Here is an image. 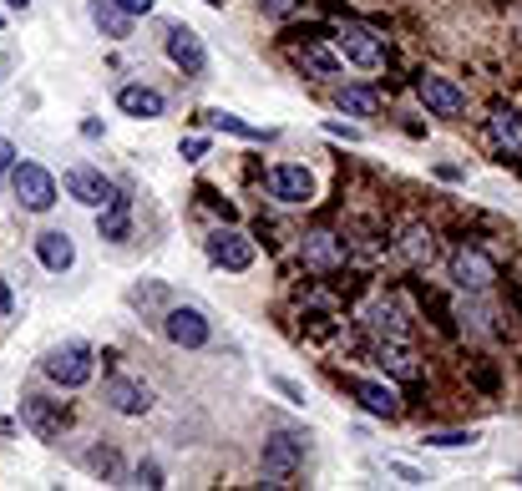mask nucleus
I'll use <instances>...</instances> for the list:
<instances>
[{
	"instance_id": "nucleus-1",
	"label": "nucleus",
	"mask_w": 522,
	"mask_h": 491,
	"mask_svg": "<svg viewBox=\"0 0 522 491\" xmlns=\"http://www.w3.org/2000/svg\"><path fill=\"white\" fill-rule=\"evenodd\" d=\"M92 370H97V355H92V345H82V340L56 345V350L41 360V375H46L51 385H61V390L87 385V380H92Z\"/></svg>"
},
{
	"instance_id": "nucleus-2",
	"label": "nucleus",
	"mask_w": 522,
	"mask_h": 491,
	"mask_svg": "<svg viewBox=\"0 0 522 491\" xmlns=\"http://www.w3.org/2000/svg\"><path fill=\"white\" fill-rule=\"evenodd\" d=\"M305 436H274V441H264V456H259V471H264V486H289L294 476H300V466H305Z\"/></svg>"
},
{
	"instance_id": "nucleus-3",
	"label": "nucleus",
	"mask_w": 522,
	"mask_h": 491,
	"mask_svg": "<svg viewBox=\"0 0 522 491\" xmlns=\"http://www.w3.org/2000/svg\"><path fill=\"white\" fill-rule=\"evenodd\" d=\"M11 193L26 213H51L56 203V178L41 168V162H16L11 168Z\"/></svg>"
},
{
	"instance_id": "nucleus-4",
	"label": "nucleus",
	"mask_w": 522,
	"mask_h": 491,
	"mask_svg": "<svg viewBox=\"0 0 522 491\" xmlns=\"http://www.w3.org/2000/svg\"><path fill=\"white\" fill-rule=\"evenodd\" d=\"M452 279H457L462 294H482V289L497 284V264L477 249V243H462V249L452 254Z\"/></svg>"
},
{
	"instance_id": "nucleus-5",
	"label": "nucleus",
	"mask_w": 522,
	"mask_h": 491,
	"mask_svg": "<svg viewBox=\"0 0 522 491\" xmlns=\"http://www.w3.org/2000/svg\"><path fill=\"white\" fill-rule=\"evenodd\" d=\"M416 97L426 102V112L431 117H462L467 112V92L457 87V81L452 76H416Z\"/></svg>"
},
{
	"instance_id": "nucleus-6",
	"label": "nucleus",
	"mask_w": 522,
	"mask_h": 491,
	"mask_svg": "<svg viewBox=\"0 0 522 491\" xmlns=\"http://www.w3.org/2000/svg\"><path fill=\"white\" fill-rule=\"evenodd\" d=\"M163 46H168L173 66H183L188 76H203V71H208V46H203V36H198L193 26L173 21V26L163 31Z\"/></svg>"
},
{
	"instance_id": "nucleus-7",
	"label": "nucleus",
	"mask_w": 522,
	"mask_h": 491,
	"mask_svg": "<svg viewBox=\"0 0 522 491\" xmlns=\"http://www.w3.org/2000/svg\"><path fill=\"white\" fill-rule=\"evenodd\" d=\"M163 335H168L178 350H203V345H208V319H203V309H193V304H173V309L163 314Z\"/></svg>"
},
{
	"instance_id": "nucleus-8",
	"label": "nucleus",
	"mask_w": 522,
	"mask_h": 491,
	"mask_svg": "<svg viewBox=\"0 0 522 491\" xmlns=\"http://www.w3.org/2000/svg\"><path fill=\"white\" fill-rule=\"evenodd\" d=\"M208 259L218 269H229V274H244L254 264V243L239 233V228H213L208 233Z\"/></svg>"
},
{
	"instance_id": "nucleus-9",
	"label": "nucleus",
	"mask_w": 522,
	"mask_h": 491,
	"mask_svg": "<svg viewBox=\"0 0 522 491\" xmlns=\"http://www.w3.org/2000/svg\"><path fill=\"white\" fill-rule=\"evenodd\" d=\"M335 41H340L345 61H355L360 71H376V66L386 61V41H381L376 31H370V26H345Z\"/></svg>"
},
{
	"instance_id": "nucleus-10",
	"label": "nucleus",
	"mask_w": 522,
	"mask_h": 491,
	"mask_svg": "<svg viewBox=\"0 0 522 491\" xmlns=\"http://www.w3.org/2000/svg\"><path fill=\"white\" fill-rule=\"evenodd\" d=\"M97 233L107 243H127L132 238V188H117L102 208H97Z\"/></svg>"
},
{
	"instance_id": "nucleus-11",
	"label": "nucleus",
	"mask_w": 522,
	"mask_h": 491,
	"mask_svg": "<svg viewBox=\"0 0 522 491\" xmlns=\"http://www.w3.org/2000/svg\"><path fill=\"white\" fill-rule=\"evenodd\" d=\"M107 405L117 416H147L153 411V390H147L142 380H132V375H112L107 380Z\"/></svg>"
},
{
	"instance_id": "nucleus-12",
	"label": "nucleus",
	"mask_w": 522,
	"mask_h": 491,
	"mask_svg": "<svg viewBox=\"0 0 522 491\" xmlns=\"http://www.w3.org/2000/svg\"><path fill=\"white\" fill-rule=\"evenodd\" d=\"M269 193H274L279 203H310V198H315V178H310V168L279 162V168L269 173Z\"/></svg>"
},
{
	"instance_id": "nucleus-13",
	"label": "nucleus",
	"mask_w": 522,
	"mask_h": 491,
	"mask_svg": "<svg viewBox=\"0 0 522 491\" xmlns=\"http://www.w3.org/2000/svg\"><path fill=\"white\" fill-rule=\"evenodd\" d=\"M66 193L77 198V203H87V208H102V203H107L117 188H112V183H107L97 168H87V162H77V168L66 173Z\"/></svg>"
},
{
	"instance_id": "nucleus-14",
	"label": "nucleus",
	"mask_w": 522,
	"mask_h": 491,
	"mask_svg": "<svg viewBox=\"0 0 522 491\" xmlns=\"http://www.w3.org/2000/svg\"><path fill=\"white\" fill-rule=\"evenodd\" d=\"M36 259H41L51 274H66L71 264H77V243H71L61 228H46V233H36Z\"/></svg>"
},
{
	"instance_id": "nucleus-15",
	"label": "nucleus",
	"mask_w": 522,
	"mask_h": 491,
	"mask_svg": "<svg viewBox=\"0 0 522 491\" xmlns=\"http://www.w3.org/2000/svg\"><path fill=\"white\" fill-rule=\"evenodd\" d=\"M350 390H355V400L365 405L370 416H381V421H396L401 416V400H396L391 385H381V380H350Z\"/></svg>"
},
{
	"instance_id": "nucleus-16",
	"label": "nucleus",
	"mask_w": 522,
	"mask_h": 491,
	"mask_svg": "<svg viewBox=\"0 0 522 491\" xmlns=\"http://www.w3.org/2000/svg\"><path fill=\"white\" fill-rule=\"evenodd\" d=\"M365 330H370V335H386V340H406L411 324H406V309H401L396 299H381V304L365 309Z\"/></svg>"
},
{
	"instance_id": "nucleus-17",
	"label": "nucleus",
	"mask_w": 522,
	"mask_h": 491,
	"mask_svg": "<svg viewBox=\"0 0 522 491\" xmlns=\"http://www.w3.org/2000/svg\"><path fill=\"white\" fill-rule=\"evenodd\" d=\"M300 259H305L310 269H335V264H345V243H340L335 233H310V238L300 243Z\"/></svg>"
},
{
	"instance_id": "nucleus-18",
	"label": "nucleus",
	"mask_w": 522,
	"mask_h": 491,
	"mask_svg": "<svg viewBox=\"0 0 522 491\" xmlns=\"http://www.w3.org/2000/svg\"><path fill=\"white\" fill-rule=\"evenodd\" d=\"M21 416H26V426L41 436V441H51V436H61V405L56 400H41V395H26V405H21Z\"/></svg>"
},
{
	"instance_id": "nucleus-19",
	"label": "nucleus",
	"mask_w": 522,
	"mask_h": 491,
	"mask_svg": "<svg viewBox=\"0 0 522 491\" xmlns=\"http://www.w3.org/2000/svg\"><path fill=\"white\" fill-rule=\"evenodd\" d=\"M117 107H122L127 117H142V122H147V117H163L168 102H163V92H153V87H122V92H117Z\"/></svg>"
},
{
	"instance_id": "nucleus-20",
	"label": "nucleus",
	"mask_w": 522,
	"mask_h": 491,
	"mask_svg": "<svg viewBox=\"0 0 522 491\" xmlns=\"http://www.w3.org/2000/svg\"><path fill=\"white\" fill-rule=\"evenodd\" d=\"M92 26L112 41H127L132 36V16L117 6V0H92Z\"/></svg>"
},
{
	"instance_id": "nucleus-21",
	"label": "nucleus",
	"mask_w": 522,
	"mask_h": 491,
	"mask_svg": "<svg viewBox=\"0 0 522 491\" xmlns=\"http://www.w3.org/2000/svg\"><path fill=\"white\" fill-rule=\"evenodd\" d=\"M335 107L350 112V117H376V112L386 107V97H381L376 87H340V92H335Z\"/></svg>"
},
{
	"instance_id": "nucleus-22",
	"label": "nucleus",
	"mask_w": 522,
	"mask_h": 491,
	"mask_svg": "<svg viewBox=\"0 0 522 491\" xmlns=\"http://www.w3.org/2000/svg\"><path fill=\"white\" fill-rule=\"evenodd\" d=\"M376 365H381V370H391V375H401V380H416V375H421L416 355H411L401 340H381V345H376Z\"/></svg>"
},
{
	"instance_id": "nucleus-23",
	"label": "nucleus",
	"mask_w": 522,
	"mask_h": 491,
	"mask_svg": "<svg viewBox=\"0 0 522 491\" xmlns=\"http://www.w3.org/2000/svg\"><path fill=\"white\" fill-rule=\"evenodd\" d=\"M492 137H497V147L517 152L522 147V117L512 107H492Z\"/></svg>"
},
{
	"instance_id": "nucleus-24",
	"label": "nucleus",
	"mask_w": 522,
	"mask_h": 491,
	"mask_svg": "<svg viewBox=\"0 0 522 491\" xmlns=\"http://www.w3.org/2000/svg\"><path fill=\"white\" fill-rule=\"evenodd\" d=\"M294 61H300L305 71H315V76H340V61L325 46H300V51H294Z\"/></svg>"
},
{
	"instance_id": "nucleus-25",
	"label": "nucleus",
	"mask_w": 522,
	"mask_h": 491,
	"mask_svg": "<svg viewBox=\"0 0 522 491\" xmlns=\"http://www.w3.org/2000/svg\"><path fill=\"white\" fill-rule=\"evenodd\" d=\"M203 122H208L213 132H234V137H249V142H259V137H264L259 127H249V122H239L234 112H208Z\"/></svg>"
},
{
	"instance_id": "nucleus-26",
	"label": "nucleus",
	"mask_w": 522,
	"mask_h": 491,
	"mask_svg": "<svg viewBox=\"0 0 522 491\" xmlns=\"http://www.w3.org/2000/svg\"><path fill=\"white\" fill-rule=\"evenodd\" d=\"M431 451H462V446H472V441H482L477 431H436V436H421Z\"/></svg>"
},
{
	"instance_id": "nucleus-27",
	"label": "nucleus",
	"mask_w": 522,
	"mask_h": 491,
	"mask_svg": "<svg viewBox=\"0 0 522 491\" xmlns=\"http://www.w3.org/2000/svg\"><path fill=\"white\" fill-rule=\"evenodd\" d=\"M401 249H406V259H416V264H421V259H431V233L411 228V233H406V243H401Z\"/></svg>"
},
{
	"instance_id": "nucleus-28",
	"label": "nucleus",
	"mask_w": 522,
	"mask_h": 491,
	"mask_svg": "<svg viewBox=\"0 0 522 491\" xmlns=\"http://www.w3.org/2000/svg\"><path fill=\"white\" fill-rule=\"evenodd\" d=\"M137 486H147V491L168 486V481H163V471H158V461H137Z\"/></svg>"
},
{
	"instance_id": "nucleus-29",
	"label": "nucleus",
	"mask_w": 522,
	"mask_h": 491,
	"mask_svg": "<svg viewBox=\"0 0 522 491\" xmlns=\"http://www.w3.org/2000/svg\"><path fill=\"white\" fill-rule=\"evenodd\" d=\"M87 466H92V471H102V476H117V456H112V451H92V456H87Z\"/></svg>"
},
{
	"instance_id": "nucleus-30",
	"label": "nucleus",
	"mask_w": 522,
	"mask_h": 491,
	"mask_svg": "<svg viewBox=\"0 0 522 491\" xmlns=\"http://www.w3.org/2000/svg\"><path fill=\"white\" fill-rule=\"evenodd\" d=\"M294 6H300V0H264V16H274V21H284Z\"/></svg>"
},
{
	"instance_id": "nucleus-31",
	"label": "nucleus",
	"mask_w": 522,
	"mask_h": 491,
	"mask_svg": "<svg viewBox=\"0 0 522 491\" xmlns=\"http://www.w3.org/2000/svg\"><path fill=\"white\" fill-rule=\"evenodd\" d=\"M11 168H16V147L0 137V178H11Z\"/></svg>"
},
{
	"instance_id": "nucleus-32",
	"label": "nucleus",
	"mask_w": 522,
	"mask_h": 491,
	"mask_svg": "<svg viewBox=\"0 0 522 491\" xmlns=\"http://www.w3.org/2000/svg\"><path fill=\"white\" fill-rule=\"evenodd\" d=\"M391 471H396V476H401L406 486H426V476H421L416 466H401V461H391Z\"/></svg>"
},
{
	"instance_id": "nucleus-33",
	"label": "nucleus",
	"mask_w": 522,
	"mask_h": 491,
	"mask_svg": "<svg viewBox=\"0 0 522 491\" xmlns=\"http://www.w3.org/2000/svg\"><path fill=\"white\" fill-rule=\"evenodd\" d=\"M274 390H279V395H289V405H305V390L294 385V380H274Z\"/></svg>"
},
{
	"instance_id": "nucleus-34",
	"label": "nucleus",
	"mask_w": 522,
	"mask_h": 491,
	"mask_svg": "<svg viewBox=\"0 0 522 491\" xmlns=\"http://www.w3.org/2000/svg\"><path fill=\"white\" fill-rule=\"evenodd\" d=\"M203 152H208V142H203V137H188V142H183V157H188V162H198Z\"/></svg>"
},
{
	"instance_id": "nucleus-35",
	"label": "nucleus",
	"mask_w": 522,
	"mask_h": 491,
	"mask_svg": "<svg viewBox=\"0 0 522 491\" xmlns=\"http://www.w3.org/2000/svg\"><path fill=\"white\" fill-rule=\"evenodd\" d=\"M117 6H122L127 16H147V11H153V0H117Z\"/></svg>"
},
{
	"instance_id": "nucleus-36",
	"label": "nucleus",
	"mask_w": 522,
	"mask_h": 491,
	"mask_svg": "<svg viewBox=\"0 0 522 491\" xmlns=\"http://www.w3.org/2000/svg\"><path fill=\"white\" fill-rule=\"evenodd\" d=\"M325 132H330V137H345V142H360V132H355V127H345V122H330Z\"/></svg>"
},
{
	"instance_id": "nucleus-37",
	"label": "nucleus",
	"mask_w": 522,
	"mask_h": 491,
	"mask_svg": "<svg viewBox=\"0 0 522 491\" xmlns=\"http://www.w3.org/2000/svg\"><path fill=\"white\" fill-rule=\"evenodd\" d=\"M11 304H16V299H11V284L0 279V314H11Z\"/></svg>"
},
{
	"instance_id": "nucleus-38",
	"label": "nucleus",
	"mask_w": 522,
	"mask_h": 491,
	"mask_svg": "<svg viewBox=\"0 0 522 491\" xmlns=\"http://www.w3.org/2000/svg\"><path fill=\"white\" fill-rule=\"evenodd\" d=\"M11 76V51H0V81Z\"/></svg>"
},
{
	"instance_id": "nucleus-39",
	"label": "nucleus",
	"mask_w": 522,
	"mask_h": 491,
	"mask_svg": "<svg viewBox=\"0 0 522 491\" xmlns=\"http://www.w3.org/2000/svg\"><path fill=\"white\" fill-rule=\"evenodd\" d=\"M6 6H16V11H26V6H31V0H6Z\"/></svg>"
}]
</instances>
